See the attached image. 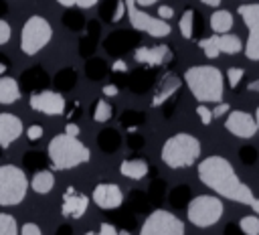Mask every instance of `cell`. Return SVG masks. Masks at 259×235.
<instances>
[{
    "label": "cell",
    "instance_id": "e575fe53",
    "mask_svg": "<svg viewBox=\"0 0 259 235\" xmlns=\"http://www.w3.org/2000/svg\"><path fill=\"white\" fill-rule=\"evenodd\" d=\"M97 235H117V229H115L111 223H101Z\"/></svg>",
    "mask_w": 259,
    "mask_h": 235
},
{
    "label": "cell",
    "instance_id": "d590c367",
    "mask_svg": "<svg viewBox=\"0 0 259 235\" xmlns=\"http://www.w3.org/2000/svg\"><path fill=\"white\" fill-rule=\"evenodd\" d=\"M123 12H125V4H123V0H119L117 2V8H115V14H113V22H119L121 20V16H123Z\"/></svg>",
    "mask_w": 259,
    "mask_h": 235
},
{
    "label": "cell",
    "instance_id": "836d02e7",
    "mask_svg": "<svg viewBox=\"0 0 259 235\" xmlns=\"http://www.w3.org/2000/svg\"><path fill=\"white\" fill-rule=\"evenodd\" d=\"M174 16V10L170 8V6H166V4H160L158 6V18H162V20H170Z\"/></svg>",
    "mask_w": 259,
    "mask_h": 235
},
{
    "label": "cell",
    "instance_id": "ac0fdd59",
    "mask_svg": "<svg viewBox=\"0 0 259 235\" xmlns=\"http://www.w3.org/2000/svg\"><path fill=\"white\" fill-rule=\"evenodd\" d=\"M20 99V85L16 79L2 75L0 77V103L2 105H12Z\"/></svg>",
    "mask_w": 259,
    "mask_h": 235
},
{
    "label": "cell",
    "instance_id": "ab89813d",
    "mask_svg": "<svg viewBox=\"0 0 259 235\" xmlns=\"http://www.w3.org/2000/svg\"><path fill=\"white\" fill-rule=\"evenodd\" d=\"M95 4H97V0H75V6H79V8H91Z\"/></svg>",
    "mask_w": 259,
    "mask_h": 235
},
{
    "label": "cell",
    "instance_id": "d6986e66",
    "mask_svg": "<svg viewBox=\"0 0 259 235\" xmlns=\"http://www.w3.org/2000/svg\"><path fill=\"white\" fill-rule=\"evenodd\" d=\"M119 172L121 176L125 178H134V180H140L148 174V162L146 160H140V158H132V160H123L119 164Z\"/></svg>",
    "mask_w": 259,
    "mask_h": 235
},
{
    "label": "cell",
    "instance_id": "8992f818",
    "mask_svg": "<svg viewBox=\"0 0 259 235\" xmlns=\"http://www.w3.org/2000/svg\"><path fill=\"white\" fill-rule=\"evenodd\" d=\"M53 38V26L51 22L40 16L32 14L20 28V51L28 57L40 53Z\"/></svg>",
    "mask_w": 259,
    "mask_h": 235
},
{
    "label": "cell",
    "instance_id": "4dcf8cb0",
    "mask_svg": "<svg viewBox=\"0 0 259 235\" xmlns=\"http://www.w3.org/2000/svg\"><path fill=\"white\" fill-rule=\"evenodd\" d=\"M10 38H12V28L4 18H0V45H6Z\"/></svg>",
    "mask_w": 259,
    "mask_h": 235
},
{
    "label": "cell",
    "instance_id": "484cf974",
    "mask_svg": "<svg viewBox=\"0 0 259 235\" xmlns=\"http://www.w3.org/2000/svg\"><path fill=\"white\" fill-rule=\"evenodd\" d=\"M239 229L245 235H259V217L255 215H247L239 221Z\"/></svg>",
    "mask_w": 259,
    "mask_h": 235
},
{
    "label": "cell",
    "instance_id": "277c9868",
    "mask_svg": "<svg viewBox=\"0 0 259 235\" xmlns=\"http://www.w3.org/2000/svg\"><path fill=\"white\" fill-rule=\"evenodd\" d=\"M200 156V142L186 132H178L170 136L160 150V158L170 168H188Z\"/></svg>",
    "mask_w": 259,
    "mask_h": 235
},
{
    "label": "cell",
    "instance_id": "c3c4849f",
    "mask_svg": "<svg viewBox=\"0 0 259 235\" xmlns=\"http://www.w3.org/2000/svg\"><path fill=\"white\" fill-rule=\"evenodd\" d=\"M117 235H130V231H117Z\"/></svg>",
    "mask_w": 259,
    "mask_h": 235
},
{
    "label": "cell",
    "instance_id": "6da1fadb",
    "mask_svg": "<svg viewBox=\"0 0 259 235\" xmlns=\"http://www.w3.org/2000/svg\"><path fill=\"white\" fill-rule=\"evenodd\" d=\"M198 178L204 186L217 192L221 199H229L239 205L253 203V190L237 176L233 164L225 156H206L198 164Z\"/></svg>",
    "mask_w": 259,
    "mask_h": 235
},
{
    "label": "cell",
    "instance_id": "7402d4cb",
    "mask_svg": "<svg viewBox=\"0 0 259 235\" xmlns=\"http://www.w3.org/2000/svg\"><path fill=\"white\" fill-rule=\"evenodd\" d=\"M217 45H219V51L221 53H227V55H237L241 49H243V43L237 34H217Z\"/></svg>",
    "mask_w": 259,
    "mask_h": 235
},
{
    "label": "cell",
    "instance_id": "5bb4252c",
    "mask_svg": "<svg viewBox=\"0 0 259 235\" xmlns=\"http://www.w3.org/2000/svg\"><path fill=\"white\" fill-rule=\"evenodd\" d=\"M22 120L10 111H0V148H8L22 136Z\"/></svg>",
    "mask_w": 259,
    "mask_h": 235
},
{
    "label": "cell",
    "instance_id": "f35d334b",
    "mask_svg": "<svg viewBox=\"0 0 259 235\" xmlns=\"http://www.w3.org/2000/svg\"><path fill=\"white\" fill-rule=\"evenodd\" d=\"M103 95L115 97V95H117V87H115V85H103Z\"/></svg>",
    "mask_w": 259,
    "mask_h": 235
},
{
    "label": "cell",
    "instance_id": "d6a6232c",
    "mask_svg": "<svg viewBox=\"0 0 259 235\" xmlns=\"http://www.w3.org/2000/svg\"><path fill=\"white\" fill-rule=\"evenodd\" d=\"M210 113H212V120H214V118H221V115H227V113H229V103H225V101L217 103V105L210 109Z\"/></svg>",
    "mask_w": 259,
    "mask_h": 235
},
{
    "label": "cell",
    "instance_id": "5b68a950",
    "mask_svg": "<svg viewBox=\"0 0 259 235\" xmlns=\"http://www.w3.org/2000/svg\"><path fill=\"white\" fill-rule=\"evenodd\" d=\"M28 178L20 166H0V207H16L26 199Z\"/></svg>",
    "mask_w": 259,
    "mask_h": 235
},
{
    "label": "cell",
    "instance_id": "ba28073f",
    "mask_svg": "<svg viewBox=\"0 0 259 235\" xmlns=\"http://www.w3.org/2000/svg\"><path fill=\"white\" fill-rule=\"evenodd\" d=\"M125 4V14L130 18V24L136 28V30H142L150 36H156V38H162V36H168L170 34V24L168 20H162L158 16H152L148 12H144L140 6H136L134 0H123Z\"/></svg>",
    "mask_w": 259,
    "mask_h": 235
},
{
    "label": "cell",
    "instance_id": "60d3db41",
    "mask_svg": "<svg viewBox=\"0 0 259 235\" xmlns=\"http://www.w3.org/2000/svg\"><path fill=\"white\" fill-rule=\"evenodd\" d=\"M136 2V6H142V8H148V6H152V4H156L158 0H134Z\"/></svg>",
    "mask_w": 259,
    "mask_h": 235
},
{
    "label": "cell",
    "instance_id": "7bdbcfd3",
    "mask_svg": "<svg viewBox=\"0 0 259 235\" xmlns=\"http://www.w3.org/2000/svg\"><path fill=\"white\" fill-rule=\"evenodd\" d=\"M249 207L255 211V215H259V199H253V203H251Z\"/></svg>",
    "mask_w": 259,
    "mask_h": 235
},
{
    "label": "cell",
    "instance_id": "b9f144b4",
    "mask_svg": "<svg viewBox=\"0 0 259 235\" xmlns=\"http://www.w3.org/2000/svg\"><path fill=\"white\" fill-rule=\"evenodd\" d=\"M61 6H65V8H71V6H75V0H57Z\"/></svg>",
    "mask_w": 259,
    "mask_h": 235
},
{
    "label": "cell",
    "instance_id": "f1b7e54d",
    "mask_svg": "<svg viewBox=\"0 0 259 235\" xmlns=\"http://www.w3.org/2000/svg\"><path fill=\"white\" fill-rule=\"evenodd\" d=\"M42 134H45V130H42V126H38V124H32V126L26 128V138H28V142H38V140L42 138Z\"/></svg>",
    "mask_w": 259,
    "mask_h": 235
},
{
    "label": "cell",
    "instance_id": "3957f363",
    "mask_svg": "<svg viewBox=\"0 0 259 235\" xmlns=\"http://www.w3.org/2000/svg\"><path fill=\"white\" fill-rule=\"evenodd\" d=\"M47 152H49V160L55 170H71V168H77V166L89 162V158H91L89 148L79 138L67 136L65 132L57 134L49 142Z\"/></svg>",
    "mask_w": 259,
    "mask_h": 235
},
{
    "label": "cell",
    "instance_id": "f6af8a7d",
    "mask_svg": "<svg viewBox=\"0 0 259 235\" xmlns=\"http://www.w3.org/2000/svg\"><path fill=\"white\" fill-rule=\"evenodd\" d=\"M251 91H259V79H255V81H251L249 85H247Z\"/></svg>",
    "mask_w": 259,
    "mask_h": 235
},
{
    "label": "cell",
    "instance_id": "8d00e7d4",
    "mask_svg": "<svg viewBox=\"0 0 259 235\" xmlns=\"http://www.w3.org/2000/svg\"><path fill=\"white\" fill-rule=\"evenodd\" d=\"M79 132H81V130H79V126H77V124H73V122H69V124L65 126V134H67V136H75V138H77V136H79Z\"/></svg>",
    "mask_w": 259,
    "mask_h": 235
},
{
    "label": "cell",
    "instance_id": "2e32d148",
    "mask_svg": "<svg viewBox=\"0 0 259 235\" xmlns=\"http://www.w3.org/2000/svg\"><path fill=\"white\" fill-rule=\"evenodd\" d=\"M172 57L170 49L166 45H158V47H138L134 51V59L142 65H164L168 59Z\"/></svg>",
    "mask_w": 259,
    "mask_h": 235
},
{
    "label": "cell",
    "instance_id": "ffe728a7",
    "mask_svg": "<svg viewBox=\"0 0 259 235\" xmlns=\"http://www.w3.org/2000/svg\"><path fill=\"white\" fill-rule=\"evenodd\" d=\"M28 186L36 192V194H47L53 190L55 186V176L51 170H38L34 172V176L28 180Z\"/></svg>",
    "mask_w": 259,
    "mask_h": 235
},
{
    "label": "cell",
    "instance_id": "7c38bea8",
    "mask_svg": "<svg viewBox=\"0 0 259 235\" xmlns=\"http://www.w3.org/2000/svg\"><path fill=\"white\" fill-rule=\"evenodd\" d=\"M225 128H227V132H231L233 136L243 138V140H249V138H253L257 134L255 118L249 111H243V109L229 111L227 120H225Z\"/></svg>",
    "mask_w": 259,
    "mask_h": 235
},
{
    "label": "cell",
    "instance_id": "cb8c5ba5",
    "mask_svg": "<svg viewBox=\"0 0 259 235\" xmlns=\"http://www.w3.org/2000/svg\"><path fill=\"white\" fill-rule=\"evenodd\" d=\"M192 26H194V12L192 10H184L180 22H178V28H180V34L188 41L192 38Z\"/></svg>",
    "mask_w": 259,
    "mask_h": 235
},
{
    "label": "cell",
    "instance_id": "44dd1931",
    "mask_svg": "<svg viewBox=\"0 0 259 235\" xmlns=\"http://www.w3.org/2000/svg\"><path fill=\"white\" fill-rule=\"evenodd\" d=\"M210 28L214 34H227L233 28V14L229 10H217L210 14Z\"/></svg>",
    "mask_w": 259,
    "mask_h": 235
},
{
    "label": "cell",
    "instance_id": "1f68e13d",
    "mask_svg": "<svg viewBox=\"0 0 259 235\" xmlns=\"http://www.w3.org/2000/svg\"><path fill=\"white\" fill-rule=\"evenodd\" d=\"M18 235H42V231L36 223H24L22 227H18Z\"/></svg>",
    "mask_w": 259,
    "mask_h": 235
},
{
    "label": "cell",
    "instance_id": "e0dca14e",
    "mask_svg": "<svg viewBox=\"0 0 259 235\" xmlns=\"http://www.w3.org/2000/svg\"><path fill=\"white\" fill-rule=\"evenodd\" d=\"M178 87H180L178 77H174V75H166V77L162 79V83L158 85V89H156L154 97H152V105H154V107L162 105L166 99H170V97L178 91Z\"/></svg>",
    "mask_w": 259,
    "mask_h": 235
},
{
    "label": "cell",
    "instance_id": "74e56055",
    "mask_svg": "<svg viewBox=\"0 0 259 235\" xmlns=\"http://www.w3.org/2000/svg\"><path fill=\"white\" fill-rule=\"evenodd\" d=\"M111 69H113V71H117V73H123V71H127V65H125V61H123V59H117V61H113Z\"/></svg>",
    "mask_w": 259,
    "mask_h": 235
},
{
    "label": "cell",
    "instance_id": "9a60e30c",
    "mask_svg": "<svg viewBox=\"0 0 259 235\" xmlns=\"http://www.w3.org/2000/svg\"><path fill=\"white\" fill-rule=\"evenodd\" d=\"M89 207V197L83 192H77L75 188H67V192L63 194V205H61V213L63 217H71V219H81L85 215Z\"/></svg>",
    "mask_w": 259,
    "mask_h": 235
},
{
    "label": "cell",
    "instance_id": "603a6c76",
    "mask_svg": "<svg viewBox=\"0 0 259 235\" xmlns=\"http://www.w3.org/2000/svg\"><path fill=\"white\" fill-rule=\"evenodd\" d=\"M0 235H18V223L8 213H0Z\"/></svg>",
    "mask_w": 259,
    "mask_h": 235
},
{
    "label": "cell",
    "instance_id": "52a82bcc",
    "mask_svg": "<svg viewBox=\"0 0 259 235\" xmlns=\"http://www.w3.org/2000/svg\"><path fill=\"white\" fill-rule=\"evenodd\" d=\"M223 201L212 194H198L188 203L186 217L194 227H210L223 217Z\"/></svg>",
    "mask_w": 259,
    "mask_h": 235
},
{
    "label": "cell",
    "instance_id": "4316f807",
    "mask_svg": "<svg viewBox=\"0 0 259 235\" xmlns=\"http://www.w3.org/2000/svg\"><path fill=\"white\" fill-rule=\"evenodd\" d=\"M109 118H111V105H109L107 101L99 99V101L95 103V109H93V120H95L97 124H105Z\"/></svg>",
    "mask_w": 259,
    "mask_h": 235
},
{
    "label": "cell",
    "instance_id": "83f0119b",
    "mask_svg": "<svg viewBox=\"0 0 259 235\" xmlns=\"http://www.w3.org/2000/svg\"><path fill=\"white\" fill-rule=\"evenodd\" d=\"M243 69L241 67H231V69H227V79H229V87H237L239 85V81L243 79Z\"/></svg>",
    "mask_w": 259,
    "mask_h": 235
},
{
    "label": "cell",
    "instance_id": "d4e9b609",
    "mask_svg": "<svg viewBox=\"0 0 259 235\" xmlns=\"http://www.w3.org/2000/svg\"><path fill=\"white\" fill-rule=\"evenodd\" d=\"M198 47L202 49V53H204L208 59H217V57L221 55V51H219V45H217V34L202 38V41L198 43Z\"/></svg>",
    "mask_w": 259,
    "mask_h": 235
},
{
    "label": "cell",
    "instance_id": "9c48e42d",
    "mask_svg": "<svg viewBox=\"0 0 259 235\" xmlns=\"http://www.w3.org/2000/svg\"><path fill=\"white\" fill-rule=\"evenodd\" d=\"M140 235H184V223L174 213L156 209L142 223Z\"/></svg>",
    "mask_w": 259,
    "mask_h": 235
},
{
    "label": "cell",
    "instance_id": "ee69618b",
    "mask_svg": "<svg viewBox=\"0 0 259 235\" xmlns=\"http://www.w3.org/2000/svg\"><path fill=\"white\" fill-rule=\"evenodd\" d=\"M200 2H202V4H206V6H212V8L221 4V0H200Z\"/></svg>",
    "mask_w": 259,
    "mask_h": 235
},
{
    "label": "cell",
    "instance_id": "681fc988",
    "mask_svg": "<svg viewBox=\"0 0 259 235\" xmlns=\"http://www.w3.org/2000/svg\"><path fill=\"white\" fill-rule=\"evenodd\" d=\"M85 235H97V233H95V231H87Z\"/></svg>",
    "mask_w": 259,
    "mask_h": 235
},
{
    "label": "cell",
    "instance_id": "30bf717a",
    "mask_svg": "<svg viewBox=\"0 0 259 235\" xmlns=\"http://www.w3.org/2000/svg\"><path fill=\"white\" fill-rule=\"evenodd\" d=\"M245 26L249 28V38L245 43V57L249 61H259V4H241L237 8Z\"/></svg>",
    "mask_w": 259,
    "mask_h": 235
},
{
    "label": "cell",
    "instance_id": "f546056e",
    "mask_svg": "<svg viewBox=\"0 0 259 235\" xmlns=\"http://www.w3.org/2000/svg\"><path fill=\"white\" fill-rule=\"evenodd\" d=\"M196 115L200 118V122H202L204 126H208V124L212 122V113H210V107H206L204 103L196 105Z\"/></svg>",
    "mask_w": 259,
    "mask_h": 235
},
{
    "label": "cell",
    "instance_id": "4fadbf2b",
    "mask_svg": "<svg viewBox=\"0 0 259 235\" xmlns=\"http://www.w3.org/2000/svg\"><path fill=\"white\" fill-rule=\"evenodd\" d=\"M93 203L99 207V209H117L121 203H123V192L117 184L113 182H99L95 188H93V194H91Z\"/></svg>",
    "mask_w": 259,
    "mask_h": 235
},
{
    "label": "cell",
    "instance_id": "8fae6325",
    "mask_svg": "<svg viewBox=\"0 0 259 235\" xmlns=\"http://www.w3.org/2000/svg\"><path fill=\"white\" fill-rule=\"evenodd\" d=\"M28 105L34 111L47 113V115H61L65 111V97L59 91H51V89H42L30 95Z\"/></svg>",
    "mask_w": 259,
    "mask_h": 235
},
{
    "label": "cell",
    "instance_id": "7dc6e473",
    "mask_svg": "<svg viewBox=\"0 0 259 235\" xmlns=\"http://www.w3.org/2000/svg\"><path fill=\"white\" fill-rule=\"evenodd\" d=\"M255 126H257V130H259V105H257V109H255Z\"/></svg>",
    "mask_w": 259,
    "mask_h": 235
},
{
    "label": "cell",
    "instance_id": "bcb514c9",
    "mask_svg": "<svg viewBox=\"0 0 259 235\" xmlns=\"http://www.w3.org/2000/svg\"><path fill=\"white\" fill-rule=\"evenodd\" d=\"M6 69H8V65H6L4 61H0V77L4 75V71H6Z\"/></svg>",
    "mask_w": 259,
    "mask_h": 235
},
{
    "label": "cell",
    "instance_id": "7a4b0ae2",
    "mask_svg": "<svg viewBox=\"0 0 259 235\" xmlns=\"http://www.w3.org/2000/svg\"><path fill=\"white\" fill-rule=\"evenodd\" d=\"M184 83L188 91L194 95L196 101H210L221 103L223 101V89L225 79L221 69L212 65H192L184 71Z\"/></svg>",
    "mask_w": 259,
    "mask_h": 235
}]
</instances>
